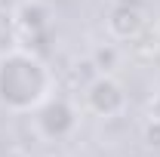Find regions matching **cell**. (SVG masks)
<instances>
[{
  "label": "cell",
  "mask_w": 160,
  "mask_h": 157,
  "mask_svg": "<svg viewBox=\"0 0 160 157\" xmlns=\"http://www.w3.org/2000/svg\"><path fill=\"white\" fill-rule=\"evenodd\" d=\"M83 102H86V111L96 117H120L126 111V89L111 74H99L96 80L86 83Z\"/></svg>",
  "instance_id": "3"
},
{
  "label": "cell",
  "mask_w": 160,
  "mask_h": 157,
  "mask_svg": "<svg viewBox=\"0 0 160 157\" xmlns=\"http://www.w3.org/2000/svg\"><path fill=\"white\" fill-rule=\"evenodd\" d=\"M49 19H52V13L40 0H25L19 9H16V25L22 28V34H28V37H37L40 31H46L49 28Z\"/></svg>",
  "instance_id": "5"
},
{
  "label": "cell",
  "mask_w": 160,
  "mask_h": 157,
  "mask_svg": "<svg viewBox=\"0 0 160 157\" xmlns=\"http://www.w3.org/2000/svg\"><path fill=\"white\" fill-rule=\"evenodd\" d=\"M145 117H148V123L160 126V89L148 96V102H145Z\"/></svg>",
  "instance_id": "6"
},
{
  "label": "cell",
  "mask_w": 160,
  "mask_h": 157,
  "mask_svg": "<svg viewBox=\"0 0 160 157\" xmlns=\"http://www.w3.org/2000/svg\"><path fill=\"white\" fill-rule=\"evenodd\" d=\"M31 120H34L37 136H43L46 142H62V139L74 136V129L80 123V114L68 99L49 96L37 111H31Z\"/></svg>",
  "instance_id": "2"
},
{
  "label": "cell",
  "mask_w": 160,
  "mask_h": 157,
  "mask_svg": "<svg viewBox=\"0 0 160 157\" xmlns=\"http://www.w3.org/2000/svg\"><path fill=\"white\" fill-rule=\"evenodd\" d=\"M105 25L114 40H136L145 31V13L136 3H117V6H111Z\"/></svg>",
  "instance_id": "4"
},
{
  "label": "cell",
  "mask_w": 160,
  "mask_h": 157,
  "mask_svg": "<svg viewBox=\"0 0 160 157\" xmlns=\"http://www.w3.org/2000/svg\"><path fill=\"white\" fill-rule=\"evenodd\" d=\"M56 77L34 49L0 53V108L9 114H31L52 96Z\"/></svg>",
  "instance_id": "1"
}]
</instances>
